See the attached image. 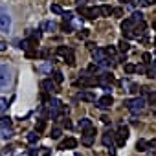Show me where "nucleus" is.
<instances>
[{
  "instance_id": "nucleus-1",
  "label": "nucleus",
  "mask_w": 156,
  "mask_h": 156,
  "mask_svg": "<svg viewBox=\"0 0 156 156\" xmlns=\"http://www.w3.org/2000/svg\"><path fill=\"white\" fill-rule=\"evenodd\" d=\"M11 81H13L11 68H9L8 64H2V62H0V92H6V90L11 87Z\"/></svg>"
},
{
  "instance_id": "nucleus-2",
  "label": "nucleus",
  "mask_w": 156,
  "mask_h": 156,
  "mask_svg": "<svg viewBox=\"0 0 156 156\" xmlns=\"http://www.w3.org/2000/svg\"><path fill=\"white\" fill-rule=\"evenodd\" d=\"M11 31V15L6 6L0 4V33H9Z\"/></svg>"
},
{
  "instance_id": "nucleus-3",
  "label": "nucleus",
  "mask_w": 156,
  "mask_h": 156,
  "mask_svg": "<svg viewBox=\"0 0 156 156\" xmlns=\"http://www.w3.org/2000/svg\"><path fill=\"white\" fill-rule=\"evenodd\" d=\"M125 107L132 112V114H138L143 110L145 107V99L143 98H134V99H125Z\"/></svg>"
},
{
  "instance_id": "nucleus-4",
  "label": "nucleus",
  "mask_w": 156,
  "mask_h": 156,
  "mask_svg": "<svg viewBox=\"0 0 156 156\" xmlns=\"http://www.w3.org/2000/svg\"><path fill=\"white\" fill-rule=\"evenodd\" d=\"M129 140V129L125 125H119L118 132L114 134V141H116V147H123Z\"/></svg>"
},
{
  "instance_id": "nucleus-5",
  "label": "nucleus",
  "mask_w": 156,
  "mask_h": 156,
  "mask_svg": "<svg viewBox=\"0 0 156 156\" xmlns=\"http://www.w3.org/2000/svg\"><path fill=\"white\" fill-rule=\"evenodd\" d=\"M81 132H83L81 143L87 145V147H90V145L94 143V140H96V129H94V127H88V129H85V130H81Z\"/></svg>"
},
{
  "instance_id": "nucleus-6",
  "label": "nucleus",
  "mask_w": 156,
  "mask_h": 156,
  "mask_svg": "<svg viewBox=\"0 0 156 156\" xmlns=\"http://www.w3.org/2000/svg\"><path fill=\"white\" fill-rule=\"evenodd\" d=\"M94 103H96V107H98V108L107 110V108H110V105L114 103V99H112V96H110V94H105V96H101L99 99H96Z\"/></svg>"
},
{
  "instance_id": "nucleus-7",
  "label": "nucleus",
  "mask_w": 156,
  "mask_h": 156,
  "mask_svg": "<svg viewBox=\"0 0 156 156\" xmlns=\"http://www.w3.org/2000/svg\"><path fill=\"white\" fill-rule=\"evenodd\" d=\"M77 99L87 101V103H94V101H96V94H94L92 90H81L79 94H77Z\"/></svg>"
},
{
  "instance_id": "nucleus-8",
  "label": "nucleus",
  "mask_w": 156,
  "mask_h": 156,
  "mask_svg": "<svg viewBox=\"0 0 156 156\" xmlns=\"http://www.w3.org/2000/svg\"><path fill=\"white\" fill-rule=\"evenodd\" d=\"M105 57H107L105 48H94V50H92V59H94V64H99Z\"/></svg>"
},
{
  "instance_id": "nucleus-9",
  "label": "nucleus",
  "mask_w": 156,
  "mask_h": 156,
  "mask_svg": "<svg viewBox=\"0 0 156 156\" xmlns=\"http://www.w3.org/2000/svg\"><path fill=\"white\" fill-rule=\"evenodd\" d=\"M41 88L46 92V94H51V92H57V87L51 79H42L41 81Z\"/></svg>"
},
{
  "instance_id": "nucleus-10",
  "label": "nucleus",
  "mask_w": 156,
  "mask_h": 156,
  "mask_svg": "<svg viewBox=\"0 0 156 156\" xmlns=\"http://www.w3.org/2000/svg\"><path fill=\"white\" fill-rule=\"evenodd\" d=\"M103 145L108 147V149H114L116 141H114V132H112V130H107V132L103 134Z\"/></svg>"
},
{
  "instance_id": "nucleus-11",
  "label": "nucleus",
  "mask_w": 156,
  "mask_h": 156,
  "mask_svg": "<svg viewBox=\"0 0 156 156\" xmlns=\"http://www.w3.org/2000/svg\"><path fill=\"white\" fill-rule=\"evenodd\" d=\"M75 147H77V140H75V138H66V140L61 143L59 149H61V151H66V149H75Z\"/></svg>"
},
{
  "instance_id": "nucleus-12",
  "label": "nucleus",
  "mask_w": 156,
  "mask_h": 156,
  "mask_svg": "<svg viewBox=\"0 0 156 156\" xmlns=\"http://www.w3.org/2000/svg\"><path fill=\"white\" fill-rule=\"evenodd\" d=\"M13 136V129H9V127H0V138L2 140H9Z\"/></svg>"
},
{
  "instance_id": "nucleus-13",
  "label": "nucleus",
  "mask_w": 156,
  "mask_h": 156,
  "mask_svg": "<svg viewBox=\"0 0 156 156\" xmlns=\"http://www.w3.org/2000/svg\"><path fill=\"white\" fill-rule=\"evenodd\" d=\"M132 28H134V20H132L130 17L121 22V30H123V31H132Z\"/></svg>"
},
{
  "instance_id": "nucleus-14",
  "label": "nucleus",
  "mask_w": 156,
  "mask_h": 156,
  "mask_svg": "<svg viewBox=\"0 0 156 156\" xmlns=\"http://www.w3.org/2000/svg\"><path fill=\"white\" fill-rule=\"evenodd\" d=\"M62 57H64V61H66L70 66H73V64H75V55H73V50H72V48H70V50H68Z\"/></svg>"
},
{
  "instance_id": "nucleus-15",
  "label": "nucleus",
  "mask_w": 156,
  "mask_h": 156,
  "mask_svg": "<svg viewBox=\"0 0 156 156\" xmlns=\"http://www.w3.org/2000/svg\"><path fill=\"white\" fill-rule=\"evenodd\" d=\"M77 127H79V130H85V129L92 127V119H88V118H83V119H79Z\"/></svg>"
},
{
  "instance_id": "nucleus-16",
  "label": "nucleus",
  "mask_w": 156,
  "mask_h": 156,
  "mask_svg": "<svg viewBox=\"0 0 156 156\" xmlns=\"http://www.w3.org/2000/svg\"><path fill=\"white\" fill-rule=\"evenodd\" d=\"M99 13H101V17H110V15H112V8L107 6V4H103V6L99 8Z\"/></svg>"
},
{
  "instance_id": "nucleus-17",
  "label": "nucleus",
  "mask_w": 156,
  "mask_h": 156,
  "mask_svg": "<svg viewBox=\"0 0 156 156\" xmlns=\"http://www.w3.org/2000/svg\"><path fill=\"white\" fill-rule=\"evenodd\" d=\"M61 134H62V129H59V127H53V129H51V134H50V138H51V140H59V138H61Z\"/></svg>"
},
{
  "instance_id": "nucleus-18",
  "label": "nucleus",
  "mask_w": 156,
  "mask_h": 156,
  "mask_svg": "<svg viewBox=\"0 0 156 156\" xmlns=\"http://www.w3.org/2000/svg\"><path fill=\"white\" fill-rule=\"evenodd\" d=\"M11 118L9 116H2V118H0V127H9L11 129Z\"/></svg>"
},
{
  "instance_id": "nucleus-19",
  "label": "nucleus",
  "mask_w": 156,
  "mask_h": 156,
  "mask_svg": "<svg viewBox=\"0 0 156 156\" xmlns=\"http://www.w3.org/2000/svg\"><path fill=\"white\" fill-rule=\"evenodd\" d=\"M118 46H119V51H121V53H127V51H129V48H130V44H129L125 39H123V41H119V44H118Z\"/></svg>"
},
{
  "instance_id": "nucleus-20",
  "label": "nucleus",
  "mask_w": 156,
  "mask_h": 156,
  "mask_svg": "<svg viewBox=\"0 0 156 156\" xmlns=\"http://www.w3.org/2000/svg\"><path fill=\"white\" fill-rule=\"evenodd\" d=\"M62 81H64L62 73H61L59 70H55V72H53V83H57V85H59V83H62Z\"/></svg>"
},
{
  "instance_id": "nucleus-21",
  "label": "nucleus",
  "mask_w": 156,
  "mask_h": 156,
  "mask_svg": "<svg viewBox=\"0 0 156 156\" xmlns=\"http://www.w3.org/2000/svg\"><path fill=\"white\" fill-rule=\"evenodd\" d=\"M136 149H138V151H147V149H149V143H147L145 140H138Z\"/></svg>"
},
{
  "instance_id": "nucleus-22",
  "label": "nucleus",
  "mask_w": 156,
  "mask_h": 156,
  "mask_svg": "<svg viewBox=\"0 0 156 156\" xmlns=\"http://www.w3.org/2000/svg\"><path fill=\"white\" fill-rule=\"evenodd\" d=\"M77 13H79L81 17H87V19L90 17V9H88V8H85V6H79V9H77Z\"/></svg>"
},
{
  "instance_id": "nucleus-23",
  "label": "nucleus",
  "mask_w": 156,
  "mask_h": 156,
  "mask_svg": "<svg viewBox=\"0 0 156 156\" xmlns=\"http://www.w3.org/2000/svg\"><path fill=\"white\" fill-rule=\"evenodd\" d=\"M28 141H30V143H37V141H39V132H35V130L30 132V134H28Z\"/></svg>"
},
{
  "instance_id": "nucleus-24",
  "label": "nucleus",
  "mask_w": 156,
  "mask_h": 156,
  "mask_svg": "<svg viewBox=\"0 0 156 156\" xmlns=\"http://www.w3.org/2000/svg\"><path fill=\"white\" fill-rule=\"evenodd\" d=\"M42 30H44V31H53V30H55V22H50V20L44 22V24H42Z\"/></svg>"
},
{
  "instance_id": "nucleus-25",
  "label": "nucleus",
  "mask_w": 156,
  "mask_h": 156,
  "mask_svg": "<svg viewBox=\"0 0 156 156\" xmlns=\"http://www.w3.org/2000/svg\"><path fill=\"white\" fill-rule=\"evenodd\" d=\"M96 17H101V13H99V8H92V9H90V17H88V19H90V20H94Z\"/></svg>"
},
{
  "instance_id": "nucleus-26",
  "label": "nucleus",
  "mask_w": 156,
  "mask_h": 156,
  "mask_svg": "<svg viewBox=\"0 0 156 156\" xmlns=\"http://www.w3.org/2000/svg\"><path fill=\"white\" fill-rule=\"evenodd\" d=\"M123 68H125V72H127V73H134V72H136V66H134V64H130V62H125V66H123Z\"/></svg>"
},
{
  "instance_id": "nucleus-27",
  "label": "nucleus",
  "mask_w": 156,
  "mask_h": 156,
  "mask_svg": "<svg viewBox=\"0 0 156 156\" xmlns=\"http://www.w3.org/2000/svg\"><path fill=\"white\" fill-rule=\"evenodd\" d=\"M51 13H55V15H61V13H62V8H61L59 4H51Z\"/></svg>"
},
{
  "instance_id": "nucleus-28",
  "label": "nucleus",
  "mask_w": 156,
  "mask_h": 156,
  "mask_svg": "<svg viewBox=\"0 0 156 156\" xmlns=\"http://www.w3.org/2000/svg\"><path fill=\"white\" fill-rule=\"evenodd\" d=\"M130 19H132V20H134V22H140V20H143V15H141V13H140V11H134V13H132V17H130Z\"/></svg>"
},
{
  "instance_id": "nucleus-29",
  "label": "nucleus",
  "mask_w": 156,
  "mask_h": 156,
  "mask_svg": "<svg viewBox=\"0 0 156 156\" xmlns=\"http://www.w3.org/2000/svg\"><path fill=\"white\" fill-rule=\"evenodd\" d=\"M62 30H64L66 33H70V31H73V28H72V24H70V20H64V22H62Z\"/></svg>"
},
{
  "instance_id": "nucleus-30",
  "label": "nucleus",
  "mask_w": 156,
  "mask_h": 156,
  "mask_svg": "<svg viewBox=\"0 0 156 156\" xmlns=\"http://www.w3.org/2000/svg\"><path fill=\"white\" fill-rule=\"evenodd\" d=\"M105 53H107L108 57H114V55H116V48H114V46H108V48H105Z\"/></svg>"
},
{
  "instance_id": "nucleus-31",
  "label": "nucleus",
  "mask_w": 156,
  "mask_h": 156,
  "mask_svg": "<svg viewBox=\"0 0 156 156\" xmlns=\"http://www.w3.org/2000/svg\"><path fill=\"white\" fill-rule=\"evenodd\" d=\"M44 127H46V123H44V119H41V121L37 123V127H35V132H42Z\"/></svg>"
},
{
  "instance_id": "nucleus-32",
  "label": "nucleus",
  "mask_w": 156,
  "mask_h": 156,
  "mask_svg": "<svg viewBox=\"0 0 156 156\" xmlns=\"http://www.w3.org/2000/svg\"><path fill=\"white\" fill-rule=\"evenodd\" d=\"M156 2V0H140V6H143V8H149V6H152Z\"/></svg>"
},
{
  "instance_id": "nucleus-33",
  "label": "nucleus",
  "mask_w": 156,
  "mask_h": 156,
  "mask_svg": "<svg viewBox=\"0 0 156 156\" xmlns=\"http://www.w3.org/2000/svg\"><path fill=\"white\" fill-rule=\"evenodd\" d=\"M4 110H8V101L4 98H0V112H4Z\"/></svg>"
},
{
  "instance_id": "nucleus-34",
  "label": "nucleus",
  "mask_w": 156,
  "mask_h": 156,
  "mask_svg": "<svg viewBox=\"0 0 156 156\" xmlns=\"http://www.w3.org/2000/svg\"><path fill=\"white\" fill-rule=\"evenodd\" d=\"M149 103H151L152 107H156V92H152V94H149Z\"/></svg>"
},
{
  "instance_id": "nucleus-35",
  "label": "nucleus",
  "mask_w": 156,
  "mask_h": 156,
  "mask_svg": "<svg viewBox=\"0 0 156 156\" xmlns=\"http://www.w3.org/2000/svg\"><path fill=\"white\" fill-rule=\"evenodd\" d=\"M88 33H90L88 30H81L79 33H77V37H79V39H87V37H88Z\"/></svg>"
},
{
  "instance_id": "nucleus-36",
  "label": "nucleus",
  "mask_w": 156,
  "mask_h": 156,
  "mask_svg": "<svg viewBox=\"0 0 156 156\" xmlns=\"http://www.w3.org/2000/svg\"><path fill=\"white\" fill-rule=\"evenodd\" d=\"M68 50H70L68 46H59V48H57V53H59V55H64Z\"/></svg>"
},
{
  "instance_id": "nucleus-37",
  "label": "nucleus",
  "mask_w": 156,
  "mask_h": 156,
  "mask_svg": "<svg viewBox=\"0 0 156 156\" xmlns=\"http://www.w3.org/2000/svg\"><path fill=\"white\" fill-rule=\"evenodd\" d=\"M151 53H143V64H151Z\"/></svg>"
},
{
  "instance_id": "nucleus-38",
  "label": "nucleus",
  "mask_w": 156,
  "mask_h": 156,
  "mask_svg": "<svg viewBox=\"0 0 156 156\" xmlns=\"http://www.w3.org/2000/svg\"><path fill=\"white\" fill-rule=\"evenodd\" d=\"M112 15H116V17H121V15H123V9H121V8H116V9H112Z\"/></svg>"
},
{
  "instance_id": "nucleus-39",
  "label": "nucleus",
  "mask_w": 156,
  "mask_h": 156,
  "mask_svg": "<svg viewBox=\"0 0 156 156\" xmlns=\"http://www.w3.org/2000/svg\"><path fill=\"white\" fill-rule=\"evenodd\" d=\"M62 125H64L66 129H72V121H70L68 118H66V119H62Z\"/></svg>"
},
{
  "instance_id": "nucleus-40",
  "label": "nucleus",
  "mask_w": 156,
  "mask_h": 156,
  "mask_svg": "<svg viewBox=\"0 0 156 156\" xmlns=\"http://www.w3.org/2000/svg\"><path fill=\"white\" fill-rule=\"evenodd\" d=\"M147 75H149V77H156V68H151V70H147Z\"/></svg>"
},
{
  "instance_id": "nucleus-41",
  "label": "nucleus",
  "mask_w": 156,
  "mask_h": 156,
  "mask_svg": "<svg viewBox=\"0 0 156 156\" xmlns=\"http://www.w3.org/2000/svg\"><path fill=\"white\" fill-rule=\"evenodd\" d=\"M39 70H41V72H48V70H50V64L46 62V64H42V66H39Z\"/></svg>"
},
{
  "instance_id": "nucleus-42",
  "label": "nucleus",
  "mask_w": 156,
  "mask_h": 156,
  "mask_svg": "<svg viewBox=\"0 0 156 156\" xmlns=\"http://www.w3.org/2000/svg\"><path fill=\"white\" fill-rule=\"evenodd\" d=\"M136 72H138V73H143V72H145V66H143V64H138V66H136Z\"/></svg>"
},
{
  "instance_id": "nucleus-43",
  "label": "nucleus",
  "mask_w": 156,
  "mask_h": 156,
  "mask_svg": "<svg viewBox=\"0 0 156 156\" xmlns=\"http://www.w3.org/2000/svg\"><path fill=\"white\" fill-rule=\"evenodd\" d=\"M28 156H39V151H37V149H30Z\"/></svg>"
},
{
  "instance_id": "nucleus-44",
  "label": "nucleus",
  "mask_w": 156,
  "mask_h": 156,
  "mask_svg": "<svg viewBox=\"0 0 156 156\" xmlns=\"http://www.w3.org/2000/svg\"><path fill=\"white\" fill-rule=\"evenodd\" d=\"M87 48H88V50H90V51H92V50H94V48H96V44H94V42H88V44H87Z\"/></svg>"
},
{
  "instance_id": "nucleus-45",
  "label": "nucleus",
  "mask_w": 156,
  "mask_h": 156,
  "mask_svg": "<svg viewBox=\"0 0 156 156\" xmlns=\"http://www.w3.org/2000/svg\"><path fill=\"white\" fill-rule=\"evenodd\" d=\"M130 92L136 94V92H138V85H130Z\"/></svg>"
},
{
  "instance_id": "nucleus-46",
  "label": "nucleus",
  "mask_w": 156,
  "mask_h": 156,
  "mask_svg": "<svg viewBox=\"0 0 156 156\" xmlns=\"http://www.w3.org/2000/svg\"><path fill=\"white\" fill-rule=\"evenodd\" d=\"M4 50H6V42L0 41V51H4Z\"/></svg>"
},
{
  "instance_id": "nucleus-47",
  "label": "nucleus",
  "mask_w": 156,
  "mask_h": 156,
  "mask_svg": "<svg viewBox=\"0 0 156 156\" xmlns=\"http://www.w3.org/2000/svg\"><path fill=\"white\" fill-rule=\"evenodd\" d=\"M75 2L79 4V6H85V4H87V0H75Z\"/></svg>"
},
{
  "instance_id": "nucleus-48",
  "label": "nucleus",
  "mask_w": 156,
  "mask_h": 156,
  "mask_svg": "<svg viewBox=\"0 0 156 156\" xmlns=\"http://www.w3.org/2000/svg\"><path fill=\"white\" fill-rule=\"evenodd\" d=\"M119 2H125V4H132V0H119Z\"/></svg>"
},
{
  "instance_id": "nucleus-49",
  "label": "nucleus",
  "mask_w": 156,
  "mask_h": 156,
  "mask_svg": "<svg viewBox=\"0 0 156 156\" xmlns=\"http://www.w3.org/2000/svg\"><path fill=\"white\" fill-rule=\"evenodd\" d=\"M154 68H156V59H154Z\"/></svg>"
},
{
  "instance_id": "nucleus-50",
  "label": "nucleus",
  "mask_w": 156,
  "mask_h": 156,
  "mask_svg": "<svg viewBox=\"0 0 156 156\" xmlns=\"http://www.w3.org/2000/svg\"><path fill=\"white\" fill-rule=\"evenodd\" d=\"M44 156H50V154H44Z\"/></svg>"
},
{
  "instance_id": "nucleus-51",
  "label": "nucleus",
  "mask_w": 156,
  "mask_h": 156,
  "mask_svg": "<svg viewBox=\"0 0 156 156\" xmlns=\"http://www.w3.org/2000/svg\"><path fill=\"white\" fill-rule=\"evenodd\" d=\"M19 156H24V154H19Z\"/></svg>"
},
{
  "instance_id": "nucleus-52",
  "label": "nucleus",
  "mask_w": 156,
  "mask_h": 156,
  "mask_svg": "<svg viewBox=\"0 0 156 156\" xmlns=\"http://www.w3.org/2000/svg\"><path fill=\"white\" fill-rule=\"evenodd\" d=\"M75 156H79V154H75Z\"/></svg>"
}]
</instances>
